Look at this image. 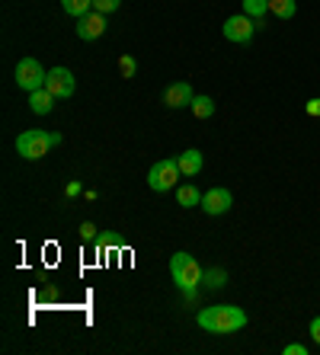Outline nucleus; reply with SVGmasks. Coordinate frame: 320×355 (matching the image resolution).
I'll return each instance as SVG.
<instances>
[{
  "mask_svg": "<svg viewBox=\"0 0 320 355\" xmlns=\"http://www.w3.org/2000/svg\"><path fill=\"white\" fill-rule=\"evenodd\" d=\"M246 320H250V317H246L237 304H214V307L199 311V327L205 333H218V336L244 330Z\"/></svg>",
  "mask_w": 320,
  "mask_h": 355,
  "instance_id": "f257e3e1",
  "label": "nucleus"
},
{
  "mask_svg": "<svg viewBox=\"0 0 320 355\" xmlns=\"http://www.w3.org/2000/svg\"><path fill=\"white\" fill-rule=\"evenodd\" d=\"M170 275H173V282H176V288H183V291H196L199 282H205V269L189 257V253H183V250L170 257Z\"/></svg>",
  "mask_w": 320,
  "mask_h": 355,
  "instance_id": "f03ea898",
  "label": "nucleus"
},
{
  "mask_svg": "<svg viewBox=\"0 0 320 355\" xmlns=\"http://www.w3.org/2000/svg\"><path fill=\"white\" fill-rule=\"evenodd\" d=\"M51 148H55V138H51V135H45V132H35V128H29V132H23V135L17 138L19 157H26V160L45 157Z\"/></svg>",
  "mask_w": 320,
  "mask_h": 355,
  "instance_id": "7ed1b4c3",
  "label": "nucleus"
},
{
  "mask_svg": "<svg viewBox=\"0 0 320 355\" xmlns=\"http://www.w3.org/2000/svg\"><path fill=\"white\" fill-rule=\"evenodd\" d=\"M180 176L183 173H180V164H176V160H157L148 170V186L154 192H170Z\"/></svg>",
  "mask_w": 320,
  "mask_h": 355,
  "instance_id": "20e7f679",
  "label": "nucleus"
},
{
  "mask_svg": "<svg viewBox=\"0 0 320 355\" xmlns=\"http://www.w3.org/2000/svg\"><path fill=\"white\" fill-rule=\"evenodd\" d=\"M45 77H49V71L39 64L35 58H19L17 64V83H19V90L26 93H35L45 87Z\"/></svg>",
  "mask_w": 320,
  "mask_h": 355,
  "instance_id": "39448f33",
  "label": "nucleus"
},
{
  "mask_svg": "<svg viewBox=\"0 0 320 355\" xmlns=\"http://www.w3.org/2000/svg\"><path fill=\"white\" fill-rule=\"evenodd\" d=\"M45 90H49L55 99H71L77 90V80L67 67H51L49 77H45Z\"/></svg>",
  "mask_w": 320,
  "mask_h": 355,
  "instance_id": "423d86ee",
  "label": "nucleus"
},
{
  "mask_svg": "<svg viewBox=\"0 0 320 355\" xmlns=\"http://www.w3.org/2000/svg\"><path fill=\"white\" fill-rule=\"evenodd\" d=\"M230 205H234V196H230L224 186H212L208 192H202V211H205V215H212V218L228 215Z\"/></svg>",
  "mask_w": 320,
  "mask_h": 355,
  "instance_id": "0eeeda50",
  "label": "nucleus"
},
{
  "mask_svg": "<svg viewBox=\"0 0 320 355\" xmlns=\"http://www.w3.org/2000/svg\"><path fill=\"white\" fill-rule=\"evenodd\" d=\"M253 33H256V26H253V19L246 17V13L224 19V39H228V42H237V45H246V42L253 39Z\"/></svg>",
  "mask_w": 320,
  "mask_h": 355,
  "instance_id": "6e6552de",
  "label": "nucleus"
},
{
  "mask_svg": "<svg viewBox=\"0 0 320 355\" xmlns=\"http://www.w3.org/2000/svg\"><path fill=\"white\" fill-rule=\"evenodd\" d=\"M103 33H106V13H99V10H90L87 17L77 19V35H81L83 42L99 39Z\"/></svg>",
  "mask_w": 320,
  "mask_h": 355,
  "instance_id": "1a4fd4ad",
  "label": "nucleus"
},
{
  "mask_svg": "<svg viewBox=\"0 0 320 355\" xmlns=\"http://www.w3.org/2000/svg\"><path fill=\"white\" fill-rule=\"evenodd\" d=\"M192 99H196V93H192V87H189L186 80L180 83H170L164 93V103L170 109H183V106H192Z\"/></svg>",
  "mask_w": 320,
  "mask_h": 355,
  "instance_id": "9d476101",
  "label": "nucleus"
},
{
  "mask_svg": "<svg viewBox=\"0 0 320 355\" xmlns=\"http://www.w3.org/2000/svg\"><path fill=\"white\" fill-rule=\"evenodd\" d=\"M176 164H180V173L183 176H199V170H202L205 157H202V150H199V148H189V150H183L180 157H176Z\"/></svg>",
  "mask_w": 320,
  "mask_h": 355,
  "instance_id": "9b49d317",
  "label": "nucleus"
},
{
  "mask_svg": "<svg viewBox=\"0 0 320 355\" xmlns=\"http://www.w3.org/2000/svg\"><path fill=\"white\" fill-rule=\"evenodd\" d=\"M29 109H33L35 116H49L51 109H55V96H51V93L42 87V90L29 93Z\"/></svg>",
  "mask_w": 320,
  "mask_h": 355,
  "instance_id": "f8f14e48",
  "label": "nucleus"
},
{
  "mask_svg": "<svg viewBox=\"0 0 320 355\" xmlns=\"http://www.w3.org/2000/svg\"><path fill=\"white\" fill-rule=\"evenodd\" d=\"M176 202H180L183 208H196V205H202V196H199V189L192 182H183L180 189H176Z\"/></svg>",
  "mask_w": 320,
  "mask_h": 355,
  "instance_id": "ddd939ff",
  "label": "nucleus"
},
{
  "mask_svg": "<svg viewBox=\"0 0 320 355\" xmlns=\"http://www.w3.org/2000/svg\"><path fill=\"white\" fill-rule=\"evenodd\" d=\"M61 10H65L67 17L81 19V17H87V13L93 10V0H61Z\"/></svg>",
  "mask_w": 320,
  "mask_h": 355,
  "instance_id": "4468645a",
  "label": "nucleus"
},
{
  "mask_svg": "<svg viewBox=\"0 0 320 355\" xmlns=\"http://www.w3.org/2000/svg\"><path fill=\"white\" fill-rule=\"evenodd\" d=\"M189 109H192V116L196 119H212L214 116V99L212 96H196Z\"/></svg>",
  "mask_w": 320,
  "mask_h": 355,
  "instance_id": "2eb2a0df",
  "label": "nucleus"
},
{
  "mask_svg": "<svg viewBox=\"0 0 320 355\" xmlns=\"http://www.w3.org/2000/svg\"><path fill=\"white\" fill-rule=\"evenodd\" d=\"M295 0H269V13H276L279 19H292L295 17Z\"/></svg>",
  "mask_w": 320,
  "mask_h": 355,
  "instance_id": "dca6fc26",
  "label": "nucleus"
},
{
  "mask_svg": "<svg viewBox=\"0 0 320 355\" xmlns=\"http://www.w3.org/2000/svg\"><path fill=\"white\" fill-rule=\"evenodd\" d=\"M244 13L250 19H260L269 13V0H244Z\"/></svg>",
  "mask_w": 320,
  "mask_h": 355,
  "instance_id": "f3484780",
  "label": "nucleus"
},
{
  "mask_svg": "<svg viewBox=\"0 0 320 355\" xmlns=\"http://www.w3.org/2000/svg\"><path fill=\"white\" fill-rule=\"evenodd\" d=\"M205 282H208V288H221V285H228V272L212 269V272H205Z\"/></svg>",
  "mask_w": 320,
  "mask_h": 355,
  "instance_id": "a211bd4d",
  "label": "nucleus"
},
{
  "mask_svg": "<svg viewBox=\"0 0 320 355\" xmlns=\"http://www.w3.org/2000/svg\"><path fill=\"white\" fill-rule=\"evenodd\" d=\"M119 71H122V77H135V71H138V61H135L132 55H122V58H119Z\"/></svg>",
  "mask_w": 320,
  "mask_h": 355,
  "instance_id": "6ab92c4d",
  "label": "nucleus"
},
{
  "mask_svg": "<svg viewBox=\"0 0 320 355\" xmlns=\"http://www.w3.org/2000/svg\"><path fill=\"white\" fill-rule=\"evenodd\" d=\"M119 7H122V0H93V10L99 13H115Z\"/></svg>",
  "mask_w": 320,
  "mask_h": 355,
  "instance_id": "aec40b11",
  "label": "nucleus"
},
{
  "mask_svg": "<svg viewBox=\"0 0 320 355\" xmlns=\"http://www.w3.org/2000/svg\"><path fill=\"white\" fill-rule=\"evenodd\" d=\"M99 247H106V250H119V247H122V240L115 237V234H103V237H99Z\"/></svg>",
  "mask_w": 320,
  "mask_h": 355,
  "instance_id": "412c9836",
  "label": "nucleus"
},
{
  "mask_svg": "<svg viewBox=\"0 0 320 355\" xmlns=\"http://www.w3.org/2000/svg\"><path fill=\"white\" fill-rule=\"evenodd\" d=\"M81 237L83 240H93V237H96V224H93V221H83L81 224Z\"/></svg>",
  "mask_w": 320,
  "mask_h": 355,
  "instance_id": "4be33fe9",
  "label": "nucleus"
},
{
  "mask_svg": "<svg viewBox=\"0 0 320 355\" xmlns=\"http://www.w3.org/2000/svg\"><path fill=\"white\" fill-rule=\"evenodd\" d=\"M282 352H285V355H308V346H301V343H288Z\"/></svg>",
  "mask_w": 320,
  "mask_h": 355,
  "instance_id": "5701e85b",
  "label": "nucleus"
},
{
  "mask_svg": "<svg viewBox=\"0 0 320 355\" xmlns=\"http://www.w3.org/2000/svg\"><path fill=\"white\" fill-rule=\"evenodd\" d=\"M81 192H83V186H81V182H67V186H65V196H67V198L81 196Z\"/></svg>",
  "mask_w": 320,
  "mask_h": 355,
  "instance_id": "b1692460",
  "label": "nucleus"
},
{
  "mask_svg": "<svg viewBox=\"0 0 320 355\" xmlns=\"http://www.w3.org/2000/svg\"><path fill=\"white\" fill-rule=\"evenodd\" d=\"M308 116H320V96H314V99H308Z\"/></svg>",
  "mask_w": 320,
  "mask_h": 355,
  "instance_id": "393cba45",
  "label": "nucleus"
},
{
  "mask_svg": "<svg viewBox=\"0 0 320 355\" xmlns=\"http://www.w3.org/2000/svg\"><path fill=\"white\" fill-rule=\"evenodd\" d=\"M311 339L320 346V317H314V320H311Z\"/></svg>",
  "mask_w": 320,
  "mask_h": 355,
  "instance_id": "a878e982",
  "label": "nucleus"
}]
</instances>
